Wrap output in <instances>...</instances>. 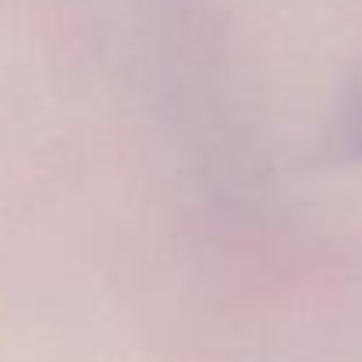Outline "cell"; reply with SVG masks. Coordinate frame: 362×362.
I'll return each mask as SVG.
<instances>
[{"label":"cell","mask_w":362,"mask_h":362,"mask_svg":"<svg viewBox=\"0 0 362 362\" xmlns=\"http://www.w3.org/2000/svg\"><path fill=\"white\" fill-rule=\"evenodd\" d=\"M348 139L362 153V82H358V89L351 96V107H348Z\"/></svg>","instance_id":"cell-1"}]
</instances>
